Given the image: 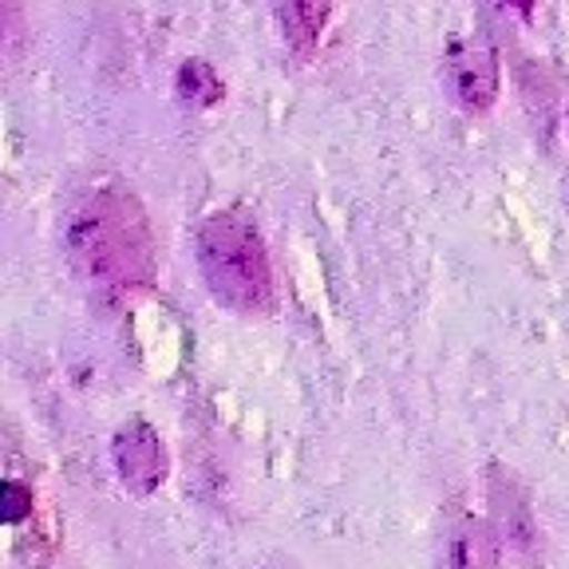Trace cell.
Listing matches in <instances>:
<instances>
[{
    "label": "cell",
    "instance_id": "obj_1",
    "mask_svg": "<svg viewBox=\"0 0 569 569\" xmlns=\"http://www.w3.org/2000/svg\"><path fill=\"white\" fill-rule=\"evenodd\" d=\"M68 253L88 284L107 297L142 293L154 281V238L147 210L123 187L88 194L68 222Z\"/></svg>",
    "mask_w": 569,
    "mask_h": 569
},
{
    "label": "cell",
    "instance_id": "obj_2",
    "mask_svg": "<svg viewBox=\"0 0 569 569\" xmlns=\"http://www.w3.org/2000/svg\"><path fill=\"white\" fill-rule=\"evenodd\" d=\"M198 269L218 305L246 317L273 309V266H269L266 238L246 213L218 210L198 226Z\"/></svg>",
    "mask_w": 569,
    "mask_h": 569
},
{
    "label": "cell",
    "instance_id": "obj_3",
    "mask_svg": "<svg viewBox=\"0 0 569 569\" xmlns=\"http://www.w3.org/2000/svg\"><path fill=\"white\" fill-rule=\"evenodd\" d=\"M487 498H490V518H495L498 538L515 550V558L522 566H538L542 561V526H538L533 502L522 482L515 479V471L490 467Z\"/></svg>",
    "mask_w": 569,
    "mask_h": 569
},
{
    "label": "cell",
    "instance_id": "obj_4",
    "mask_svg": "<svg viewBox=\"0 0 569 569\" xmlns=\"http://www.w3.org/2000/svg\"><path fill=\"white\" fill-rule=\"evenodd\" d=\"M443 80L455 103L467 116H482L498 99V56L482 36H467V40H451L443 56Z\"/></svg>",
    "mask_w": 569,
    "mask_h": 569
},
{
    "label": "cell",
    "instance_id": "obj_5",
    "mask_svg": "<svg viewBox=\"0 0 569 569\" xmlns=\"http://www.w3.org/2000/svg\"><path fill=\"white\" fill-rule=\"evenodd\" d=\"M111 459H116V471L123 479L127 490L134 495H151L167 479V447H162L159 431H154L147 419H131L127 427L116 431V443H111Z\"/></svg>",
    "mask_w": 569,
    "mask_h": 569
},
{
    "label": "cell",
    "instance_id": "obj_6",
    "mask_svg": "<svg viewBox=\"0 0 569 569\" xmlns=\"http://www.w3.org/2000/svg\"><path fill=\"white\" fill-rule=\"evenodd\" d=\"M439 569H502L495 530L482 518L455 510L439 542Z\"/></svg>",
    "mask_w": 569,
    "mask_h": 569
},
{
    "label": "cell",
    "instance_id": "obj_7",
    "mask_svg": "<svg viewBox=\"0 0 569 569\" xmlns=\"http://www.w3.org/2000/svg\"><path fill=\"white\" fill-rule=\"evenodd\" d=\"M332 0H277L284 44L293 48L301 60H309L320 44V32L329 24Z\"/></svg>",
    "mask_w": 569,
    "mask_h": 569
},
{
    "label": "cell",
    "instance_id": "obj_8",
    "mask_svg": "<svg viewBox=\"0 0 569 569\" xmlns=\"http://www.w3.org/2000/svg\"><path fill=\"white\" fill-rule=\"evenodd\" d=\"M174 91L182 96V103H190V107H213V103H222L226 83H222V76L213 71V63L182 60L174 71Z\"/></svg>",
    "mask_w": 569,
    "mask_h": 569
},
{
    "label": "cell",
    "instance_id": "obj_9",
    "mask_svg": "<svg viewBox=\"0 0 569 569\" xmlns=\"http://www.w3.org/2000/svg\"><path fill=\"white\" fill-rule=\"evenodd\" d=\"M28 510H32V490L20 487L17 479H9V482H4V522L17 526Z\"/></svg>",
    "mask_w": 569,
    "mask_h": 569
},
{
    "label": "cell",
    "instance_id": "obj_10",
    "mask_svg": "<svg viewBox=\"0 0 569 569\" xmlns=\"http://www.w3.org/2000/svg\"><path fill=\"white\" fill-rule=\"evenodd\" d=\"M20 40H24L20 0H4V52H9V60H17V56H20Z\"/></svg>",
    "mask_w": 569,
    "mask_h": 569
},
{
    "label": "cell",
    "instance_id": "obj_11",
    "mask_svg": "<svg viewBox=\"0 0 569 569\" xmlns=\"http://www.w3.org/2000/svg\"><path fill=\"white\" fill-rule=\"evenodd\" d=\"M510 4H515L522 17H530V12H533V0H510Z\"/></svg>",
    "mask_w": 569,
    "mask_h": 569
},
{
    "label": "cell",
    "instance_id": "obj_12",
    "mask_svg": "<svg viewBox=\"0 0 569 569\" xmlns=\"http://www.w3.org/2000/svg\"><path fill=\"white\" fill-rule=\"evenodd\" d=\"M566 131H569V107H566Z\"/></svg>",
    "mask_w": 569,
    "mask_h": 569
}]
</instances>
